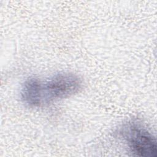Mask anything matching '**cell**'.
I'll list each match as a JSON object with an SVG mask.
<instances>
[{"label":"cell","instance_id":"1","mask_svg":"<svg viewBox=\"0 0 157 157\" xmlns=\"http://www.w3.org/2000/svg\"><path fill=\"white\" fill-rule=\"evenodd\" d=\"M82 86V79L69 72L59 73L45 80L29 77L22 85L20 97L26 106L40 107L70 97L78 93Z\"/></svg>","mask_w":157,"mask_h":157},{"label":"cell","instance_id":"2","mask_svg":"<svg viewBox=\"0 0 157 157\" xmlns=\"http://www.w3.org/2000/svg\"><path fill=\"white\" fill-rule=\"evenodd\" d=\"M119 132L121 138L134 155L144 157L157 156L155 137L139 121H128L121 126Z\"/></svg>","mask_w":157,"mask_h":157}]
</instances>
